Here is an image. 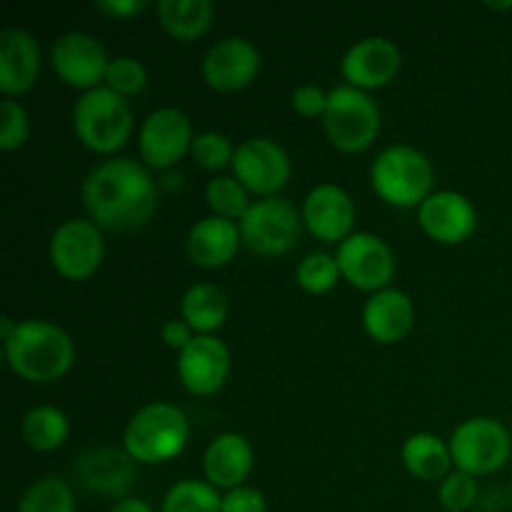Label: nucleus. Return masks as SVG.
Segmentation results:
<instances>
[{
	"mask_svg": "<svg viewBox=\"0 0 512 512\" xmlns=\"http://www.w3.org/2000/svg\"><path fill=\"white\" fill-rule=\"evenodd\" d=\"M80 193L90 220L113 233L143 228L158 210V183L148 165L135 158H110L95 165Z\"/></svg>",
	"mask_w": 512,
	"mask_h": 512,
	"instance_id": "obj_1",
	"label": "nucleus"
},
{
	"mask_svg": "<svg viewBox=\"0 0 512 512\" xmlns=\"http://www.w3.org/2000/svg\"><path fill=\"white\" fill-rule=\"evenodd\" d=\"M3 343L10 370L28 383H55L73 368V340L50 320H23Z\"/></svg>",
	"mask_w": 512,
	"mask_h": 512,
	"instance_id": "obj_2",
	"label": "nucleus"
},
{
	"mask_svg": "<svg viewBox=\"0 0 512 512\" xmlns=\"http://www.w3.org/2000/svg\"><path fill=\"white\" fill-rule=\"evenodd\" d=\"M188 438V418L178 405L150 403L128 420L123 448L135 463L158 465L183 453Z\"/></svg>",
	"mask_w": 512,
	"mask_h": 512,
	"instance_id": "obj_3",
	"label": "nucleus"
},
{
	"mask_svg": "<svg viewBox=\"0 0 512 512\" xmlns=\"http://www.w3.org/2000/svg\"><path fill=\"white\" fill-rule=\"evenodd\" d=\"M73 130L80 143L93 153H115L133 133V110L123 95L108 85H98L80 93L75 100Z\"/></svg>",
	"mask_w": 512,
	"mask_h": 512,
	"instance_id": "obj_4",
	"label": "nucleus"
},
{
	"mask_svg": "<svg viewBox=\"0 0 512 512\" xmlns=\"http://www.w3.org/2000/svg\"><path fill=\"white\" fill-rule=\"evenodd\" d=\"M370 185L393 208H420L433 188V165L413 145H390L370 165Z\"/></svg>",
	"mask_w": 512,
	"mask_h": 512,
	"instance_id": "obj_5",
	"label": "nucleus"
},
{
	"mask_svg": "<svg viewBox=\"0 0 512 512\" xmlns=\"http://www.w3.org/2000/svg\"><path fill=\"white\" fill-rule=\"evenodd\" d=\"M323 128L330 143L343 153H360L373 145L380 133V108L368 90L338 85L328 93Z\"/></svg>",
	"mask_w": 512,
	"mask_h": 512,
	"instance_id": "obj_6",
	"label": "nucleus"
},
{
	"mask_svg": "<svg viewBox=\"0 0 512 512\" xmlns=\"http://www.w3.org/2000/svg\"><path fill=\"white\" fill-rule=\"evenodd\" d=\"M240 238L248 250L263 258L285 255L298 245L303 233V213L290 200L263 198L250 203L248 213L238 220Z\"/></svg>",
	"mask_w": 512,
	"mask_h": 512,
	"instance_id": "obj_7",
	"label": "nucleus"
},
{
	"mask_svg": "<svg viewBox=\"0 0 512 512\" xmlns=\"http://www.w3.org/2000/svg\"><path fill=\"white\" fill-rule=\"evenodd\" d=\"M450 455L455 468L473 475H490L510 460L512 438L500 420L470 418L450 435Z\"/></svg>",
	"mask_w": 512,
	"mask_h": 512,
	"instance_id": "obj_8",
	"label": "nucleus"
},
{
	"mask_svg": "<svg viewBox=\"0 0 512 512\" xmlns=\"http://www.w3.org/2000/svg\"><path fill=\"white\" fill-rule=\"evenodd\" d=\"M50 263L65 280H85L100 268L105 240L93 220L70 218L50 235Z\"/></svg>",
	"mask_w": 512,
	"mask_h": 512,
	"instance_id": "obj_9",
	"label": "nucleus"
},
{
	"mask_svg": "<svg viewBox=\"0 0 512 512\" xmlns=\"http://www.w3.org/2000/svg\"><path fill=\"white\" fill-rule=\"evenodd\" d=\"M335 260L340 265V275L353 288L378 290L388 288L395 275V255L390 245L375 233H353L338 245Z\"/></svg>",
	"mask_w": 512,
	"mask_h": 512,
	"instance_id": "obj_10",
	"label": "nucleus"
},
{
	"mask_svg": "<svg viewBox=\"0 0 512 512\" xmlns=\"http://www.w3.org/2000/svg\"><path fill=\"white\" fill-rule=\"evenodd\" d=\"M233 173L250 193L273 198L288 185L293 165L288 150L273 138H248L235 148Z\"/></svg>",
	"mask_w": 512,
	"mask_h": 512,
	"instance_id": "obj_11",
	"label": "nucleus"
},
{
	"mask_svg": "<svg viewBox=\"0 0 512 512\" xmlns=\"http://www.w3.org/2000/svg\"><path fill=\"white\" fill-rule=\"evenodd\" d=\"M50 63L65 85L85 93V90L98 88L100 80H105L110 58L105 53V45L95 35L70 30L55 38L50 48Z\"/></svg>",
	"mask_w": 512,
	"mask_h": 512,
	"instance_id": "obj_12",
	"label": "nucleus"
},
{
	"mask_svg": "<svg viewBox=\"0 0 512 512\" xmlns=\"http://www.w3.org/2000/svg\"><path fill=\"white\" fill-rule=\"evenodd\" d=\"M193 140V125L183 110L158 108L140 125V158L148 168L168 170L188 153Z\"/></svg>",
	"mask_w": 512,
	"mask_h": 512,
	"instance_id": "obj_13",
	"label": "nucleus"
},
{
	"mask_svg": "<svg viewBox=\"0 0 512 512\" xmlns=\"http://www.w3.org/2000/svg\"><path fill=\"white\" fill-rule=\"evenodd\" d=\"M400 65H403V53L393 40L383 35H368L345 50L340 60V73L353 88L373 90L395 80Z\"/></svg>",
	"mask_w": 512,
	"mask_h": 512,
	"instance_id": "obj_14",
	"label": "nucleus"
},
{
	"mask_svg": "<svg viewBox=\"0 0 512 512\" xmlns=\"http://www.w3.org/2000/svg\"><path fill=\"white\" fill-rule=\"evenodd\" d=\"M203 80L218 93H235V90L248 88L260 70V53L253 40L230 35L218 40L213 48L205 53Z\"/></svg>",
	"mask_w": 512,
	"mask_h": 512,
	"instance_id": "obj_15",
	"label": "nucleus"
},
{
	"mask_svg": "<svg viewBox=\"0 0 512 512\" xmlns=\"http://www.w3.org/2000/svg\"><path fill=\"white\" fill-rule=\"evenodd\" d=\"M230 375V350L215 335H195L178 355V378L188 393L215 395Z\"/></svg>",
	"mask_w": 512,
	"mask_h": 512,
	"instance_id": "obj_16",
	"label": "nucleus"
},
{
	"mask_svg": "<svg viewBox=\"0 0 512 512\" xmlns=\"http://www.w3.org/2000/svg\"><path fill=\"white\" fill-rule=\"evenodd\" d=\"M303 223L310 233L325 243H343L353 235L355 203L345 188L335 183H320L305 195Z\"/></svg>",
	"mask_w": 512,
	"mask_h": 512,
	"instance_id": "obj_17",
	"label": "nucleus"
},
{
	"mask_svg": "<svg viewBox=\"0 0 512 512\" xmlns=\"http://www.w3.org/2000/svg\"><path fill=\"white\" fill-rule=\"evenodd\" d=\"M418 223L433 240L445 245L463 243L475 233L478 213L475 205L458 190L430 193L418 208Z\"/></svg>",
	"mask_w": 512,
	"mask_h": 512,
	"instance_id": "obj_18",
	"label": "nucleus"
},
{
	"mask_svg": "<svg viewBox=\"0 0 512 512\" xmlns=\"http://www.w3.org/2000/svg\"><path fill=\"white\" fill-rule=\"evenodd\" d=\"M415 323V305L408 293L398 288H385L370 295L363 308L365 333L375 343H398L410 333Z\"/></svg>",
	"mask_w": 512,
	"mask_h": 512,
	"instance_id": "obj_19",
	"label": "nucleus"
},
{
	"mask_svg": "<svg viewBox=\"0 0 512 512\" xmlns=\"http://www.w3.org/2000/svg\"><path fill=\"white\" fill-rule=\"evenodd\" d=\"M40 73V45L28 30L8 28L0 33V90L5 95L25 93Z\"/></svg>",
	"mask_w": 512,
	"mask_h": 512,
	"instance_id": "obj_20",
	"label": "nucleus"
},
{
	"mask_svg": "<svg viewBox=\"0 0 512 512\" xmlns=\"http://www.w3.org/2000/svg\"><path fill=\"white\" fill-rule=\"evenodd\" d=\"M253 470V448L240 433H220L210 440L203 455V473L213 488L233 490L248 480Z\"/></svg>",
	"mask_w": 512,
	"mask_h": 512,
	"instance_id": "obj_21",
	"label": "nucleus"
},
{
	"mask_svg": "<svg viewBox=\"0 0 512 512\" xmlns=\"http://www.w3.org/2000/svg\"><path fill=\"white\" fill-rule=\"evenodd\" d=\"M240 243L243 238H240V225L235 220L208 215L190 228L188 255L200 268H223L235 258Z\"/></svg>",
	"mask_w": 512,
	"mask_h": 512,
	"instance_id": "obj_22",
	"label": "nucleus"
},
{
	"mask_svg": "<svg viewBox=\"0 0 512 512\" xmlns=\"http://www.w3.org/2000/svg\"><path fill=\"white\" fill-rule=\"evenodd\" d=\"M180 318L195 335H213L228 318V295L213 283H195L180 300Z\"/></svg>",
	"mask_w": 512,
	"mask_h": 512,
	"instance_id": "obj_23",
	"label": "nucleus"
},
{
	"mask_svg": "<svg viewBox=\"0 0 512 512\" xmlns=\"http://www.w3.org/2000/svg\"><path fill=\"white\" fill-rule=\"evenodd\" d=\"M155 15L163 30L173 38L190 43L208 33L213 23L215 5L210 0H160L155 5Z\"/></svg>",
	"mask_w": 512,
	"mask_h": 512,
	"instance_id": "obj_24",
	"label": "nucleus"
},
{
	"mask_svg": "<svg viewBox=\"0 0 512 512\" xmlns=\"http://www.w3.org/2000/svg\"><path fill=\"white\" fill-rule=\"evenodd\" d=\"M133 463L128 453L118 450H98V453L85 455L78 463V473L88 488L100 490V493L118 495L125 493L133 480Z\"/></svg>",
	"mask_w": 512,
	"mask_h": 512,
	"instance_id": "obj_25",
	"label": "nucleus"
},
{
	"mask_svg": "<svg viewBox=\"0 0 512 512\" xmlns=\"http://www.w3.org/2000/svg\"><path fill=\"white\" fill-rule=\"evenodd\" d=\"M405 470L418 480H443L450 475V465H453V455H450V445L435 433H415L410 435L400 450Z\"/></svg>",
	"mask_w": 512,
	"mask_h": 512,
	"instance_id": "obj_26",
	"label": "nucleus"
},
{
	"mask_svg": "<svg viewBox=\"0 0 512 512\" xmlns=\"http://www.w3.org/2000/svg\"><path fill=\"white\" fill-rule=\"evenodd\" d=\"M68 433V415L55 405H38V408L28 410L23 423H20V438L28 448L38 450V453L58 450L68 440Z\"/></svg>",
	"mask_w": 512,
	"mask_h": 512,
	"instance_id": "obj_27",
	"label": "nucleus"
},
{
	"mask_svg": "<svg viewBox=\"0 0 512 512\" xmlns=\"http://www.w3.org/2000/svg\"><path fill=\"white\" fill-rule=\"evenodd\" d=\"M160 512H223V498L205 480H180L165 493Z\"/></svg>",
	"mask_w": 512,
	"mask_h": 512,
	"instance_id": "obj_28",
	"label": "nucleus"
},
{
	"mask_svg": "<svg viewBox=\"0 0 512 512\" xmlns=\"http://www.w3.org/2000/svg\"><path fill=\"white\" fill-rule=\"evenodd\" d=\"M18 512H75V495L63 478L45 475L25 490Z\"/></svg>",
	"mask_w": 512,
	"mask_h": 512,
	"instance_id": "obj_29",
	"label": "nucleus"
},
{
	"mask_svg": "<svg viewBox=\"0 0 512 512\" xmlns=\"http://www.w3.org/2000/svg\"><path fill=\"white\" fill-rule=\"evenodd\" d=\"M205 198L213 213L225 220H240L248 213V188L235 175H215L205 188Z\"/></svg>",
	"mask_w": 512,
	"mask_h": 512,
	"instance_id": "obj_30",
	"label": "nucleus"
},
{
	"mask_svg": "<svg viewBox=\"0 0 512 512\" xmlns=\"http://www.w3.org/2000/svg\"><path fill=\"white\" fill-rule=\"evenodd\" d=\"M298 285L305 293L323 295L335 288L340 280V265L333 255L328 253H310L300 260L298 270H295Z\"/></svg>",
	"mask_w": 512,
	"mask_h": 512,
	"instance_id": "obj_31",
	"label": "nucleus"
},
{
	"mask_svg": "<svg viewBox=\"0 0 512 512\" xmlns=\"http://www.w3.org/2000/svg\"><path fill=\"white\" fill-rule=\"evenodd\" d=\"M105 85L123 98L135 95L148 85V70L133 55H118V58H110L108 70H105Z\"/></svg>",
	"mask_w": 512,
	"mask_h": 512,
	"instance_id": "obj_32",
	"label": "nucleus"
},
{
	"mask_svg": "<svg viewBox=\"0 0 512 512\" xmlns=\"http://www.w3.org/2000/svg\"><path fill=\"white\" fill-rule=\"evenodd\" d=\"M190 155H193L195 165H200V168L220 170L225 165H233L235 145L230 143L228 135L208 130V133L195 135L193 145H190Z\"/></svg>",
	"mask_w": 512,
	"mask_h": 512,
	"instance_id": "obj_33",
	"label": "nucleus"
},
{
	"mask_svg": "<svg viewBox=\"0 0 512 512\" xmlns=\"http://www.w3.org/2000/svg\"><path fill=\"white\" fill-rule=\"evenodd\" d=\"M28 133V110H25L18 100H3V103H0V150H3V153L18 150L20 145L28 140Z\"/></svg>",
	"mask_w": 512,
	"mask_h": 512,
	"instance_id": "obj_34",
	"label": "nucleus"
},
{
	"mask_svg": "<svg viewBox=\"0 0 512 512\" xmlns=\"http://www.w3.org/2000/svg\"><path fill=\"white\" fill-rule=\"evenodd\" d=\"M440 505L450 512H465L473 508V503L478 500V480L473 475L463 473V470H455L448 478L440 480Z\"/></svg>",
	"mask_w": 512,
	"mask_h": 512,
	"instance_id": "obj_35",
	"label": "nucleus"
},
{
	"mask_svg": "<svg viewBox=\"0 0 512 512\" xmlns=\"http://www.w3.org/2000/svg\"><path fill=\"white\" fill-rule=\"evenodd\" d=\"M290 105L303 118H318L328 108V93L323 88H318V85H298L293 90V95H290Z\"/></svg>",
	"mask_w": 512,
	"mask_h": 512,
	"instance_id": "obj_36",
	"label": "nucleus"
},
{
	"mask_svg": "<svg viewBox=\"0 0 512 512\" xmlns=\"http://www.w3.org/2000/svg\"><path fill=\"white\" fill-rule=\"evenodd\" d=\"M223 512H265V495L258 488L240 485L223 495Z\"/></svg>",
	"mask_w": 512,
	"mask_h": 512,
	"instance_id": "obj_37",
	"label": "nucleus"
},
{
	"mask_svg": "<svg viewBox=\"0 0 512 512\" xmlns=\"http://www.w3.org/2000/svg\"><path fill=\"white\" fill-rule=\"evenodd\" d=\"M160 338H163V343L168 345V348L178 350L180 353V350L188 348L190 340H193L195 335H193V328H190L183 318H173L163 325V330H160Z\"/></svg>",
	"mask_w": 512,
	"mask_h": 512,
	"instance_id": "obj_38",
	"label": "nucleus"
},
{
	"mask_svg": "<svg viewBox=\"0 0 512 512\" xmlns=\"http://www.w3.org/2000/svg\"><path fill=\"white\" fill-rule=\"evenodd\" d=\"M95 8L100 10V13L110 15V18H133V15H138L140 10L148 8V3L145 0H103V3H95Z\"/></svg>",
	"mask_w": 512,
	"mask_h": 512,
	"instance_id": "obj_39",
	"label": "nucleus"
},
{
	"mask_svg": "<svg viewBox=\"0 0 512 512\" xmlns=\"http://www.w3.org/2000/svg\"><path fill=\"white\" fill-rule=\"evenodd\" d=\"M110 512H155L145 500L138 498H123L120 503H115V508Z\"/></svg>",
	"mask_w": 512,
	"mask_h": 512,
	"instance_id": "obj_40",
	"label": "nucleus"
},
{
	"mask_svg": "<svg viewBox=\"0 0 512 512\" xmlns=\"http://www.w3.org/2000/svg\"><path fill=\"white\" fill-rule=\"evenodd\" d=\"M488 8H495V10H505V8H512V0H510V3H488Z\"/></svg>",
	"mask_w": 512,
	"mask_h": 512,
	"instance_id": "obj_41",
	"label": "nucleus"
},
{
	"mask_svg": "<svg viewBox=\"0 0 512 512\" xmlns=\"http://www.w3.org/2000/svg\"><path fill=\"white\" fill-rule=\"evenodd\" d=\"M510 505H512V488H510Z\"/></svg>",
	"mask_w": 512,
	"mask_h": 512,
	"instance_id": "obj_42",
	"label": "nucleus"
}]
</instances>
